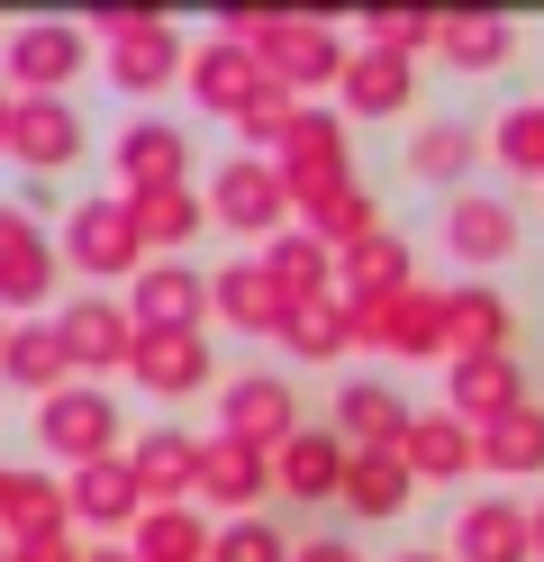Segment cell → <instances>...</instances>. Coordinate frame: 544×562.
<instances>
[{"instance_id": "6da1fadb", "label": "cell", "mask_w": 544, "mask_h": 562, "mask_svg": "<svg viewBox=\"0 0 544 562\" xmlns=\"http://www.w3.org/2000/svg\"><path fill=\"white\" fill-rule=\"evenodd\" d=\"M218 37L254 46L264 82H273V91H290V100L318 91V82H345V64H354V46H345L326 19H264V10H227V19H218Z\"/></svg>"}, {"instance_id": "7a4b0ae2", "label": "cell", "mask_w": 544, "mask_h": 562, "mask_svg": "<svg viewBox=\"0 0 544 562\" xmlns=\"http://www.w3.org/2000/svg\"><path fill=\"white\" fill-rule=\"evenodd\" d=\"M55 255H64V272H82L91 291H109V281H136L145 263H155V255H145V236H136L127 191H91V200H73V209H64Z\"/></svg>"}, {"instance_id": "3957f363", "label": "cell", "mask_w": 544, "mask_h": 562, "mask_svg": "<svg viewBox=\"0 0 544 562\" xmlns=\"http://www.w3.org/2000/svg\"><path fill=\"white\" fill-rule=\"evenodd\" d=\"M91 37H100V74L127 100H155L164 82L191 74V37H181L173 19H155V10H100Z\"/></svg>"}, {"instance_id": "277c9868", "label": "cell", "mask_w": 544, "mask_h": 562, "mask_svg": "<svg viewBox=\"0 0 544 562\" xmlns=\"http://www.w3.org/2000/svg\"><path fill=\"white\" fill-rule=\"evenodd\" d=\"M36 445H46L64 472L119 463V453H127V408H119V391H109V381H73V391L36 400Z\"/></svg>"}, {"instance_id": "5b68a950", "label": "cell", "mask_w": 544, "mask_h": 562, "mask_svg": "<svg viewBox=\"0 0 544 562\" xmlns=\"http://www.w3.org/2000/svg\"><path fill=\"white\" fill-rule=\"evenodd\" d=\"M209 227L254 236V245L290 236V227H300V200H290L281 164H273V155H227V164L209 172Z\"/></svg>"}, {"instance_id": "8992f818", "label": "cell", "mask_w": 544, "mask_h": 562, "mask_svg": "<svg viewBox=\"0 0 544 562\" xmlns=\"http://www.w3.org/2000/svg\"><path fill=\"white\" fill-rule=\"evenodd\" d=\"M0 64H10L19 100H64L91 74V27L82 19H19L10 37H0Z\"/></svg>"}, {"instance_id": "52a82bcc", "label": "cell", "mask_w": 544, "mask_h": 562, "mask_svg": "<svg viewBox=\"0 0 544 562\" xmlns=\"http://www.w3.org/2000/svg\"><path fill=\"white\" fill-rule=\"evenodd\" d=\"M354 308V345H381V355H454L445 336V291H426V281H409V291L390 300H345Z\"/></svg>"}, {"instance_id": "ba28073f", "label": "cell", "mask_w": 544, "mask_h": 562, "mask_svg": "<svg viewBox=\"0 0 544 562\" xmlns=\"http://www.w3.org/2000/svg\"><path fill=\"white\" fill-rule=\"evenodd\" d=\"M300 427H309V417H300V391H290L281 372L218 381V436H236V445H254V453H281Z\"/></svg>"}, {"instance_id": "9c48e42d", "label": "cell", "mask_w": 544, "mask_h": 562, "mask_svg": "<svg viewBox=\"0 0 544 562\" xmlns=\"http://www.w3.org/2000/svg\"><path fill=\"white\" fill-rule=\"evenodd\" d=\"M55 281H64V255H55V236L27 218V200H0V318L10 308H46L55 300Z\"/></svg>"}, {"instance_id": "30bf717a", "label": "cell", "mask_w": 544, "mask_h": 562, "mask_svg": "<svg viewBox=\"0 0 544 562\" xmlns=\"http://www.w3.org/2000/svg\"><path fill=\"white\" fill-rule=\"evenodd\" d=\"M127 318L145 336H209L218 318V300H209V272L200 263H145L127 281Z\"/></svg>"}, {"instance_id": "8fae6325", "label": "cell", "mask_w": 544, "mask_h": 562, "mask_svg": "<svg viewBox=\"0 0 544 562\" xmlns=\"http://www.w3.org/2000/svg\"><path fill=\"white\" fill-rule=\"evenodd\" d=\"M55 327H64V345H73V372H91V381L127 372V363H136V345H145V327L127 318V300H109V291L64 300V308H55Z\"/></svg>"}, {"instance_id": "7c38bea8", "label": "cell", "mask_w": 544, "mask_h": 562, "mask_svg": "<svg viewBox=\"0 0 544 562\" xmlns=\"http://www.w3.org/2000/svg\"><path fill=\"white\" fill-rule=\"evenodd\" d=\"M445 408L463 417V427H499V417H518V408H535V391H526V363L518 355H454L445 363Z\"/></svg>"}, {"instance_id": "4fadbf2b", "label": "cell", "mask_w": 544, "mask_h": 562, "mask_svg": "<svg viewBox=\"0 0 544 562\" xmlns=\"http://www.w3.org/2000/svg\"><path fill=\"white\" fill-rule=\"evenodd\" d=\"M518 200H499V191H454L445 200V255L471 263V272H499V263H518Z\"/></svg>"}, {"instance_id": "5bb4252c", "label": "cell", "mask_w": 544, "mask_h": 562, "mask_svg": "<svg viewBox=\"0 0 544 562\" xmlns=\"http://www.w3.org/2000/svg\"><path fill=\"white\" fill-rule=\"evenodd\" d=\"M281 182H290V200H326V191H345L354 182V146H345V119H326V110H300V127L281 136Z\"/></svg>"}, {"instance_id": "9a60e30c", "label": "cell", "mask_w": 544, "mask_h": 562, "mask_svg": "<svg viewBox=\"0 0 544 562\" xmlns=\"http://www.w3.org/2000/svg\"><path fill=\"white\" fill-rule=\"evenodd\" d=\"M326 427L345 436V453H399V445H409V427H418V408L399 400V381L354 372L345 391H336V417H326Z\"/></svg>"}, {"instance_id": "2e32d148", "label": "cell", "mask_w": 544, "mask_h": 562, "mask_svg": "<svg viewBox=\"0 0 544 562\" xmlns=\"http://www.w3.org/2000/svg\"><path fill=\"white\" fill-rule=\"evenodd\" d=\"M109 182H119L127 200H136V191H173V182H191V136H181L173 119H127V127H119V146H109Z\"/></svg>"}, {"instance_id": "e0dca14e", "label": "cell", "mask_w": 544, "mask_h": 562, "mask_svg": "<svg viewBox=\"0 0 544 562\" xmlns=\"http://www.w3.org/2000/svg\"><path fill=\"white\" fill-rule=\"evenodd\" d=\"M181 82H191V100H200L209 119H227V127L273 91V82H264V64H254V46H236V37H200V46H191V74H181Z\"/></svg>"}, {"instance_id": "ac0fdd59", "label": "cell", "mask_w": 544, "mask_h": 562, "mask_svg": "<svg viewBox=\"0 0 544 562\" xmlns=\"http://www.w3.org/2000/svg\"><path fill=\"white\" fill-rule=\"evenodd\" d=\"M127 381H136L145 400L181 408V400L218 391V345H209V336H145V345H136V363H127Z\"/></svg>"}, {"instance_id": "d6986e66", "label": "cell", "mask_w": 544, "mask_h": 562, "mask_svg": "<svg viewBox=\"0 0 544 562\" xmlns=\"http://www.w3.org/2000/svg\"><path fill=\"white\" fill-rule=\"evenodd\" d=\"M91 155V119L73 100H19V127H10V164H27L36 182L46 172H73Z\"/></svg>"}, {"instance_id": "ffe728a7", "label": "cell", "mask_w": 544, "mask_h": 562, "mask_svg": "<svg viewBox=\"0 0 544 562\" xmlns=\"http://www.w3.org/2000/svg\"><path fill=\"white\" fill-rule=\"evenodd\" d=\"M64 508H73V526H91L100 544L136 536V526H145V490L127 472V453H119V463H82V472L64 481Z\"/></svg>"}, {"instance_id": "44dd1931", "label": "cell", "mask_w": 544, "mask_h": 562, "mask_svg": "<svg viewBox=\"0 0 544 562\" xmlns=\"http://www.w3.org/2000/svg\"><path fill=\"white\" fill-rule=\"evenodd\" d=\"M191 499H209L218 517H254V508L273 499V453H254V445H236V436H209Z\"/></svg>"}, {"instance_id": "7402d4cb", "label": "cell", "mask_w": 544, "mask_h": 562, "mask_svg": "<svg viewBox=\"0 0 544 562\" xmlns=\"http://www.w3.org/2000/svg\"><path fill=\"white\" fill-rule=\"evenodd\" d=\"M345 472H354V453H345L336 427H300V436L273 453V490H281V499H300V508L345 499Z\"/></svg>"}, {"instance_id": "603a6c76", "label": "cell", "mask_w": 544, "mask_h": 562, "mask_svg": "<svg viewBox=\"0 0 544 562\" xmlns=\"http://www.w3.org/2000/svg\"><path fill=\"white\" fill-rule=\"evenodd\" d=\"M209 300H218V327H245V336H281L290 327V291L273 281V263H218L209 272Z\"/></svg>"}, {"instance_id": "cb8c5ba5", "label": "cell", "mask_w": 544, "mask_h": 562, "mask_svg": "<svg viewBox=\"0 0 544 562\" xmlns=\"http://www.w3.org/2000/svg\"><path fill=\"white\" fill-rule=\"evenodd\" d=\"M127 472L145 490V508H181L200 490V436H181V427H145L127 436Z\"/></svg>"}, {"instance_id": "d4e9b609", "label": "cell", "mask_w": 544, "mask_h": 562, "mask_svg": "<svg viewBox=\"0 0 544 562\" xmlns=\"http://www.w3.org/2000/svg\"><path fill=\"white\" fill-rule=\"evenodd\" d=\"M445 553H454V562H535L526 508H518V499H463V508H454Z\"/></svg>"}, {"instance_id": "484cf974", "label": "cell", "mask_w": 544, "mask_h": 562, "mask_svg": "<svg viewBox=\"0 0 544 562\" xmlns=\"http://www.w3.org/2000/svg\"><path fill=\"white\" fill-rule=\"evenodd\" d=\"M0 381L10 391H36V400H55V391H73V345H64V327L55 318H19L10 327V345H0Z\"/></svg>"}, {"instance_id": "4316f807", "label": "cell", "mask_w": 544, "mask_h": 562, "mask_svg": "<svg viewBox=\"0 0 544 562\" xmlns=\"http://www.w3.org/2000/svg\"><path fill=\"white\" fill-rule=\"evenodd\" d=\"M399 463L418 472V490H426V481H463V472H481V427H463L454 408H418Z\"/></svg>"}, {"instance_id": "83f0119b", "label": "cell", "mask_w": 544, "mask_h": 562, "mask_svg": "<svg viewBox=\"0 0 544 562\" xmlns=\"http://www.w3.org/2000/svg\"><path fill=\"white\" fill-rule=\"evenodd\" d=\"M445 336H454V355H518V308L490 281H454L445 291Z\"/></svg>"}, {"instance_id": "f1b7e54d", "label": "cell", "mask_w": 544, "mask_h": 562, "mask_svg": "<svg viewBox=\"0 0 544 562\" xmlns=\"http://www.w3.org/2000/svg\"><path fill=\"white\" fill-rule=\"evenodd\" d=\"M127 209H136V236H145V255H155V263H181V255H191V236L209 227V200H200L191 182H173V191H136Z\"/></svg>"}, {"instance_id": "f546056e", "label": "cell", "mask_w": 544, "mask_h": 562, "mask_svg": "<svg viewBox=\"0 0 544 562\" xmlns=\"http://www.w3.org/2000/svg\"><path fill=\"white\" fill-rule=\"evenodd\" d=\"M435 55H445L454 74H499V64L518 55V19H490V10H445V19H435Z\"/></svg>"}, {"instance_id": "4dcf8cb0", "label": "cell", "mask_w": 544, "mask_h": 562, "mask_svg": "<svg viewBox=\"0 0 544 562\" xmlns=\"http://www.w3.org/2000/svg\"><path fill=\"white\" fill-rule=\"evenodd\" d=\"M336 91H345V119H399V110H418V74L399 55H373V46H354Z\"/></svg>"}, {"instance_id": "1f68e13d", "label": "cell", "mask_w": 544, "mask_h": 562, "mask_svg": "<svg viewBox=\"0 0 544 562\" xmlns=\"http://www.w3.org/2000/svg\"><path fill=\"white\" fill-rule=\"evenodd\" d=\"M418 499V472L399 463V453H354V472H345V517H363V526H381V517H399Z\"/></svg>"}, {"instance_id": "d6a6232c", "label": "cell", "mask_w": 544, "mask_h": 562, "mask_svg": "<svg viewBox=\"0 0 544 562\" xmlns=\"http://www.w3.org/2000/svg\"><path fill=\"white\" fill-rule=\"evenodd\" d=\"M336 263H345V300H390V291H409V281H418V272H409L418 255H409V236H399V227L363 236L354 255H336Z\"/></svg>"}, {"instance_id": "836d02e7", "label": "cell", "mask_w": 544, "mask_h": 562, "mask_svg": "<svg viewBox=\"0 0 544 562\" xmlns=\"http://www.w3.org/2000/svg\"><path fill=\"white\" fill-rule=\"evenodd\" d=\"M264 263H273L281 291H290V308H309V300H326V281H336V245H318L309 227H290V236L264 245Z\"/></svg>"}, {"instance_id": "e575fe53", "label": "cell", "mask_w": 544, "mask_h": 562, "mask_svg": "<svg viewBox=\"0 0 544 562\" xmlns=\"http://www.w3.org/2000/svg\"><path fill=\"white\" fill-rule=\"evenodd\" d=\"M471 164H481V136H471L463 119H435V127L409 136V172H418V182H435V191H463Z\"/></svg>"}, {"instance_id": "d590c367", "label": "cell", "mask_w": 544, "mask_h": 562, "mask_svg": "<svg viewBox=\"0 0 544 562\" xmlns=\"http://www.w3.org/2000/svg\"><path fill=\"white\" fill-rule=\"evenodd\" d=\"M300 227H309L318 245H336V255H354L363 236H381V200L363 191V182H345V191H326V200H309V209H300Z\"/></svg>"}, {"instance_id": "8d00e7d4", "label": "cell", "mask_w": 544, "mask_h": 562, "mask_svg": "<svg viewBox=\"0 0 544 562\" xmlns=\"http://www.w3.org/2000/svg\"><path fill=\"white\" fill-rule=\"evenodd\" d=\"M127 544H136V562H209L218 526L200 508H145V526H136Z\"/></svg>"}, {"instance_id": "74e56055", "label": "cell", "mask_w": 544, "mask_h": 562, "mask_svg": "<svg viewBox=\"0 0 544 562\" xmlns=\"http://www.w3.org/2000/svg\"><path fill=\"white\" fill-rule=\"evenodd\" d=\"M354 345V308L326 291V300H309V308H290V327H281V355L290 363H336Z\"/></svg>"}, {"instance_id": "f35d334b", "label": "cell", "mask_w": 544, "mask_h": 562, "mask_svg": "<svg viewBox=\"0 0 544 562\" xmlns=\"http://www.w3.org/2000/svg\"><path fill=\"white\" fill-rule=\"evenodd\" d=\"M481 472L499 481H544V408H518L481 436Z\"/></svg>"}, {"instance_id": "ab89813d", "label": "cell", "mask_w": 544, "mask_h": 562, "mask_svg": "<svg viewBox=\"0 0 544 562\" xmlns=\"http://www.w3.org/2000/svg\"><path fill=\"white\" fill-rule=\"evenodd\" d=\"M490 155H499L508 172H518V182H544V100H518V110L499 119Z\"/></svg>"}, {"instance_id": "60d3db41", "label": "cell", "mask_w": 544, "mask_h": 562, "mask_svg": "<svg viewBox=\"0 0 544 562\" xmlns=\"http://www.w3.org/2000/svg\"><path fill=\"white\" fill-rule=\"evenodd\" d=\"M290 553H300V544H290L273 517H227L218 544H209V562H290Z\"/></svg>"}, {"instance_id": "b9f144b4", "label": "cell", "mask_w": 544, "mask_h": 562, "mask_svg": "<svg viewBox=\"0 0 544 562\" xmlns=\"http://www.w3.org/2000/svg\"><path fill=\"white\" fill-rule=\"evenodd\" d=\"M363 46L409 64L418 46H435V10H373V19H363Z\"/></svg>"}, {"instance_id": "7bdbcfd3", "label": "cell", "mask_w": 544, "mask_h": 562, "mask_svg": "<svg viewBox=\"0 0 544 562\" xmlns=\"http://www.w3.org/2000/svg\"><path fill=\"white\" fill-rule=\"evenodd\" d=\"M290 562H363V544H345V536H309Z\"/></svg>"}, {"instance_id": "ee69618b", "label": "cell", "mask_w": 544, "mask_h": 562, "mask_svg": "<svg viewBox=\"0 0 544 562\" xmlns=\"http://www.w3.org/2000/svg\"><path fill=\"white\" fill-rule=\"evenodd\" d=\"M19 553H27V562H91V553L73 544V536H55V544H19Z\"/></svg>"}, {"instance_id": "f6af8a7d", "label": "cell", "mask_w": 544, "mask_h": 562, "mask_svg": "<svg viewBox=\"0 0 544 562\" xmlns=\"http://www.w3.org/2000/svg\"><path fill=\"white\" fill-rule=\"evenodd\" d=\"M19 490H27V472H10V463H0V526H10V508H19Z\"/></svg>"}, {"instance_id": "bcb514c9", "label": "cell", "mask_w": 544, "mask_h": 562, "mask_svg": "<svg viewBox=\"0 0 544 562\" xmlns=\"http://www.w3.org/2000/svg\"><path fill=\"white\" fill-rule=\"evenodd\" d=\"M10 127H19V91L0 82V155H10Z\"/></svg>"}, {"instance_id": "7dc6e473", "label": "cell", "mask_w": 544, "mask_h": 562, "mask_svg": "<svg viewBox=\"0 0 544 562\" xmlns=\"http://www.w3.org/2000/svg\"><path fill=\"white\" fill-rule=\"evenodd\" d=\"M91 562H136V544H91Z\"/></svg>"}, {"instance_id": "c3c4849f", "label": "cell", "mask_w": 544, "mask_h": 562, "mask_svg": "<svg viewBox=\"0 0 544 562\" xmlns=\"http://www.w3.org/2000/svg\"><path fill=\"white\" fill-rule=\"evenodd\" d=\"M526 536H535V562H544V499L526 508Z\"/></svg>"}, {"instance_id": "681fc988", "label": "cell", "mask_w": 544, "mask_h": 562, "mask_svg": "<svg viewBox=\"0 0 544 562\" xmlns=\"http://www.w3.org/2000/svg\"><path fill=\"white\" fill-rule=\"evenodd\" d=\"M390 562H454V553H445V544H435V553H390Z\"/></svg>"}, {"instance_id": "f907efd6", "label": "cell", "mask_w": 544, "mask_h": 562, "mask_svg": "<svg viewBox=\"0 0 544 562\" xmlns=\"http://www.w3.org/2000/svg\"><path fill=\"white\" fill-rule=\"evenodd\" d=\"M0 562H27V553H19V544H0Z\"/></svg>"}, {"instance_id": "816d5d0a", "label": "cell", "mask_w": 544, "mask_h": 562, "mask_svg": "<svg viewBox=\"0 0 544 562\" xmlns=\"http://www.w3.org/2000/svg\"><path fill=\"white\" fill-rule=\"evenodd\" d=\"M0 345H10V318H0Z\"/></svg>"}]
</instances>
